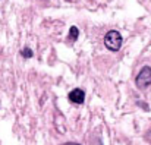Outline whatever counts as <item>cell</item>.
Returning <instances> with one entry per match:
<instances>
[{
    "instance_id": "1",
    "label": "cell",
    "mask_w": 151,
    "mask_h": 145,
    "mask_svg": "<svg viewBox=\"0 0 151 145\" xmlns=\"http://www.w3.org/2000/svg\"><path fill=\"white\" fill-rule=\"evenodd\" d=\"M122 41H123V38H122V35H120V32H117V31H109L106 35H104V46L109 48L110 51H117V50H120L122 47Z\"/></svg>"
},
{
    "instance_id": "2",
    "label": "cell",
    "mask_w": 151,
    "mask_h": 145,
    "mask_svg": "<svg viewBox=\"0 0 151 145\" xmlns=\"http://www.w3.org/2000/svg\"><path fill=\"white\" fill-rule=\"evenodd\" d=\"M135 84L139 90H144L147 87L151 85V67L150 66H144L139 73L137 75V79H135Z\"/></svg>"
},
{
    "instance_id": "3",
    "label": "cell",
    "mask_w": 151,
    "mask_h": 145,
    "mask_svg": "<svg viewBox=\"0 0 151 145\" xmlns=\"http://www.w3.org/2000/svg\"><path fill=\"white\" fill-rule=\"evenodd\" d=\"M68 98H69V101L73 103V104H82L84 100H85V93H84L81 88H75L73 91L69 93Z\"/></svg>"
},
{
    "instance_id": "4",
    "label": "cell",
    "mask_w": 151,
    "mask_h": 145,
    "mask_svg": "<svg viewBox=\"0 0 151 145\" xmlns=\"http://www.w3.org/2000/svg\"><path fill=\"white\" fill-rule=\"evenodd\" d=\"M78 35H79V29L76 27H70V29H69V38L75 41L78 38Z\"/></svg>"
},
{
    "instance_id": "5",
    "label": "cell",
    "mask_w": 151,
    "mask_h": 145,
    "mask_svg": "<svg viewBox=\"0 0 151 145\" xmlns=\"http://www.w3.org/2000/svg\"><path fill=\"white\" fill-rule=\"evenodd\" d=\"M21 54H22L24 57H27V59H31V57L34 56V53H32V50H31V48H28V47L22 48V51H21Z\"/></svg>"
},
{
    "instance_id": "6",
    "label": "cell",
    "mask_w": 151,
    "mask_h": 145,
    "mask_svg": "<svg viewBox=\"0 0 151 145\" xmlns=\"http://www.w3.org/2000/svg\"><path fill=\"white\" fill-rule=\"evenodd\" d=\"M63 145H81V144H76V142H66V144Z\"/></svg>"
},
{
    "instance_id": "7",
    "label": "cell",
    "mask_w": 151,
    "mask_h": 145,
    "mask_svg": "<svg viewBox=\"0 0 151 145\" xmlns=\"http://www.w3.org/2000/svg\"><path fill=\"white\" fill-rule=\"evenodd\" d=\"M99 145H103V142H100V141H99Z\"/></svg>"
}]
</instances>
